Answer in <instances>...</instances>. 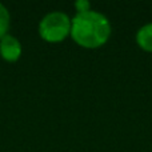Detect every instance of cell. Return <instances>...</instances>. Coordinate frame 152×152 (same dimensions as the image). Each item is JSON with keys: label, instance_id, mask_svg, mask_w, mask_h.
Segmentation results:
<instances>
[{"label": "cell", "instance_id": "1", "mask_svg": "<svg viewBox=\"0 0 152 152\" xmlns=\"http://www.w3.org/2000/svg\"><path fill=\"white\" fill-rule=\"evenodd\" d=\"M69 35L75 43L84 48H97L108 42L111 36V23L97 11L77 12L71 19Z\"/></svg>", "mask_w": 152, "mask_h": 152}, {"label": "cell", "instance_id": "2", "mask_svg": "<svg viewBox=\"0 0 152 152\" xmlns=\"http://www.w3.org/2000/svg\"><path fill=\"white\" fill-rule=\"evenodd\" d=\"M71 32V19L61 11H52L43 16L39 23V34L45 42L59 43Z\"/></svg>", "mask_w": 152, "mask_h": 152}, {"label": "cell", "instance_id": "3", "mask_svg": "<svg viewBox=\"0 0 152 152\" xmlns=\"http://www.w3.org/2000/svg\"><path fill=\"white\" fill-rule=\"evenodd\" d=\"M0 55L7 61H16L21 55V44L18 37L4 35L0 39Z\"/></svg>", "mask_w": 152, "mask_h": 152}, {"label": "cell", "instance_id": "4", "mask_svg": "<svg viewBox=\"0 0 152 152\" xmlns=\"http://www.w3.org/2000/svg\"><path fill=\"white\" fill-rule=\"evenodd\" d=\"M136 43L142 50L152 52V23L140 27L136 32Z\"/></svg>", "mask_w": 152, "mask_h": 152}, {"label": "cell", "instance_id": "5", "mask_svg": "<svg viewBox=\"0 0 152 152\" xmlns=\"http://www.w3.org/2000/svg\"><path fill=\"white\" fill-rule=\"evenodd\" d=\"M10 21H11L10 11L7 10V7L3 3H0V39L4 35H7V31L10 28Z\"/></svg>", "mask_w": 152, "mask_h": 152}, {"label": "cell", "instance_id": "6", "mask_svg": "<svg viewBox=\"0 0 152 152\" xmlns=\"http://www.w3.org/2000/svg\"><path fill=\"white\" fill-rule=\"evenodd\" d=\"M75 7H76V10H77V12H84V11L91 10V8H89V3L86 1V0H77V1L75 3Z\"/></svg>", "mask_w": 152, "mask_h": 152}]
</instances>
